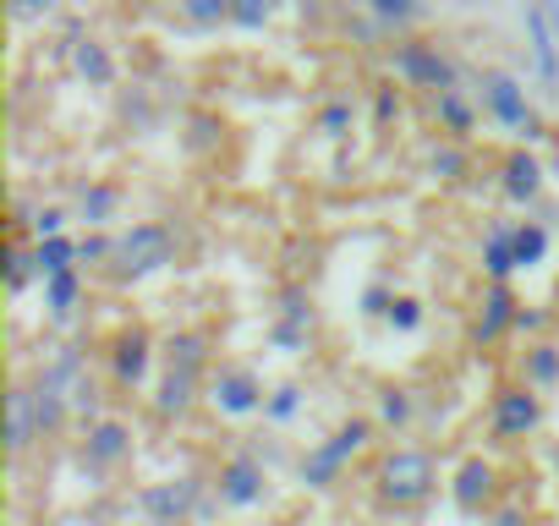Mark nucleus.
Wrapping results in <instances>:
<instances>
[{
  "label": "nucleus",
  "instance_id": "1",
  "mask_svg": "<svg viewBox=\"0 0 559 526\" xmlns=\"http://www.w3.org/2000/svg\"><path fill=\"white\" fill-rule=\"evenodd\" d=\"M170 258H176V236H170V225H159V219H138V225H127V230L116 236L110 275H116V280H148V275L165 270Z\"/></svg>",
  "mask_w": 559,
  "mask_h": 526
},
{
  "label": "nucleus",
  "instance_id": "2",
  "mask_svg": "<svg viewBox=\"0 0 559 526\" xmlns=\"http://www.w3.org/2000/svg\"><path fill=\"white\" fill-rule=\"evenodd\" d=\"M433 482H439V466H433L428 450H390L379 461V499L395 504V510L423 504L433 493Z\"/></svg>",
  "mask_w": 559,
  "mask_h": 526
},
{
  "label": "nucleus",
  "instance_id": "3",
  "mask_svg": "<svg viewBox=\"0 0 559 526\" xmlns=\"http://www.w3.org/2000/svg\"><path fill=\"white\" fill-rule=\"evenodd\" d=\"M526 28V67L543 83V94H559V0H526L521 7Z\"/></svg>",
  "mask_w": 559,
  "mask_h": 526
},
{
  "label": "nucleus",
  "instance_id": "4",
  "mask_svg": "<svg viewBox=\"0 0 559 526\" xmlns=\"http://www.w3.org/2000/svg\"><path fill=\"white\" fill-rule=\"evenodd\" d=\"M477 88H483V110H488V121H499L504 132H521V138H543V121H537V105L526 99V88H521V77H510V72H483L477 77Z\"/></svg>",
  "mask_w": 559,
  "mask_h": 526
},
{
  "label": "nucleus",
  "instance_id": "5",
  "mask_svg": "<svg viewBox=\"0 0 559 526\" xmlns=\"http://www.w3.org/2000/svg\"><path fill=\"white\" fill-rule=\"evenodd\" d=\"M368 439H373V422H368V417L341 422L324 444H313V450L302 455V482H308V488H335V482H341V471H346V461H352Z\"/></svg>",
  "mask_w": 559,
  "mask_h": 526
},
{
  "label": "nucleus",
  "instance_id": "6",
  "mask_svg": "<svg viewBox=\"0 0 559 526\" xmlns=\"http://www.w3.org/2000/svg\"><path fill=\"white\" fill-rule=\"evenodd\" d=\"M198 379H203V335H176L170 340V368H165V384H159V411L181 417L198 395Z\"/></svg>",
  "mask_w": 559,
  "mask_h": 526
},
{
  "label": "nucleus",
  "instance_id": "7",
  "mask_svg": "<svg viewBox=\"0 0 559 526\" xmlns=\"http://www.w3.org/2000/svg\"><path fill=\"white\" fill-rule=\"evenodd\" d=\"M537 422H543V395L532 384H504L493 395V439L515 444V439L537 433Z\"/></svg>",
  "mask_w": 559,
  "mask_h": 526
},
{
  "label": "nucleus",
  "instance_id": "8",
  "mask_svg": "<svg viewBox=\"0 0 559 526\" xmlns=\"http://www.w3.org/2000/svg\"><path fill=\"white\" fill-rule=\"evenodd\" d=\"M209 401H214L225 417H252V411H263L269 390L258 384L252 368H219V373L209 379Z\"/></svg>",
  "mask_w": 559,
  "mask_h": 526
},
{
  "label": "nucleus",
  "instance_id": "9",
  "mask_svg": "<svg viewBox=\"0 0 559 526\" xmlns=\"http://www.w3.org/2000/svg\"><path fill=\"white\" fill-rule=\"evenodd\" d=\"M39 384H45V390H61L78 411H94V379H88V362H83L78 346H61V351L45 362Z\"/></svg>",
  "mask_w": 559,
  "mask_h": 526
},
{
  "label": "nucleus",
  "instance_id": "10",
  "mask_svg": "<svg viewBox=\"0 0 559 526\" xmlns=\"http://www.w3.org/2000/svg\"><path fill=\"white\" fill-rule=\"evenodd\" d=\"M395 77L412 83V88H433V94L455 88V67H450L433 45H401V50H395Z\"/></svg>",
  "mask_w": 559,
  "mask_h": 526
},
{
  "label": "nucleus",
  "instance_id": "11",
  "mask_svg": "<svg viewBox=\"0 0 559 526\" xmlns=\"http://www.w3.org/2000/svg\"><path fill=\"white\" fill-rule=\"evenodd\" d=\"M263 493H269V477H263V466L252 455H230L219 466V504L252 510V504H263Z\"/></svg>",
  "mask_w": 559,
  "mask_h": 526
},
{
  "label": "nucleus",
  "instance_id": "12",
  "mask_svg": "<svg viewBox=\"0 0 559 526\" xmlns=\"http://www.w3.org/2000/svg\"><path fill=\"white\" fill-rule=\"evenodd\" d=\"M192 493H198V482L181 477V482H154V488H143L138 504H143V515H148L154 526H181L187 510H192Z\"/></svg>",
  "mask_w": 559,
  "mask_h": 526
},
{
  "label": "nucleus",
  "instance_id": "13",
  "mask_svg": "<svg viewBox=\"0 0 559 526\" xmlns=\"http://www.w3.org/2000/svg\"><path fill=\"white\" fill-rule=\"evenodd\" d=\"M515 319H521V308H515L510 286H504V280H493V286L483 291V313H477V324H472V340H477V346H493Z\"/></svg>",
  "mask_w": 559,
  "mask_h": 526
},
{
  "label": "nucleus",
  "instance_id": "14",
  "mask_svg": "<svg viewBox=\"0 0 559 526\" xmlns=\"http://www.w3.org/2000/svg\"><path fill=\"white\" fill-rule=\"evenodd\" d=\"M83 455H88V466H121V461L132 455V428H127V422H116V417L88 422Z\"/></svg>",
  "mask_w": 559,
  "mask_h": 526
},
{
  "label": "nucleus",
  "instance_id": "15",
  "mask_svg": "<svg viewBox=\"0 0 559 526\" xmlns=\"http://www.w3.org/2000/svg\"><path fill=\"white\" fill-rule=\"evenodd\" d=\"M493 488H499V471H493L483 455H466L461 471H455V482H450V493H455V504H461L466 515H477V510L493 499Z\"/></svg>",
  "mask_w": 559,
  "mask_h": 526
},
{
  "label": "nucleus",
  "instance_id": "16",
  "mask_svg": "<svg viewBox=\"0 0 559 526\" xmlns=\"http://www.w3.org/2000/svg\"><path fill=\"white\" fill-rule=\"evenodd\" d=\"M110 368H116V379L121 384H143L148 379V368H154V351H148V335L143 330H127L121 340H116V351H110Z\"/></svg>",
  "mask_w": 559,
  "mask_h": 526
},
{
  "label": "nucleus",
  "instance_id": "17",
  "mask_svg": "<svg viewBox=\"0 0 559 526\" xmlns=\"http://www.w3.org/2000/svg\"><path fill=\"white\" fill-rule=\"evenodd\" d=\"M543 192V165L526 154V148H515L510 159H504V198L510 203H532Z\"/></svg>",
  "mask_w": 559,
  "mask_h": 526
},
{
  "label": "nucleus",
  "instance_id": "18",
  "mask_svg": "<svg viewBox=\"0 0 559 526\" xmlns=\"http://www.w3.org/2000/svg\"><path fill=\"white\" fill-rule=\"evenodd\" d=\"M116 208H121V187H110V181H88V187L78 192V219H83L88 230H94V225H110Z\"/></svg>",
  "mask_w": 559,
  "mask_h": 526
},
{
  "label": "nucleus",
  "instance_id": "19",
  "mask_svg": "<svg viewBox=\"0 0 559 526\" xmlns=\"http://www.w3.org/2000/svg\"><path fill=\"white\" fill-rule=\"evenodd\" d=\"M39 286H45V308H50V319H72V313H78V302H83V275H78V270L45 275Z\"/></svg>",
  "mask_w": 559,
  "mask_h": 526
},
{
  "label": "nucleus",
  "instance_id": "20",
  "mask_svg": "<svg viewBox=\"0 0 559 526\" xmlns=\"http://www.w3.org/2000/svg\"><path fill=\"white\" fill-rule=\"evenodd\" d=\"M12 428H7V444L12 455H23L34 439H39V417H34V390H12V406H7Z\"/></svg>",
  "mask_w": 559,
  "mask_h": 526
},
{
  "label": "nucleus",
  "instance_id": "21",
  "mask_svg": "<svg viewBox=\"0 0 559 526\" xmlns=\"http://www.w3.org/2000/svg\"><path fill=\"white\" fill-rule=\"evenodd\" d=\"M483 270H488V280H510L521 263H515V241H510V225H493L488 230V241H483Z\"/></svg>",
  "mask_w": 559,
  "mask_h": 526
},
{
  "label": "nucleus",
  "instance_id": "22",
  "mask_svg": "<svg viewBox=\"0 0 559 526\" xmlns=\"http://www.w3.org/2000/svg\"><path fill=\"white\" fill-rule=\"evenodd\" d=\"M510 241H515V263H521V270H537V263L548 258V225L543 219L510 225Z\"/></svg>",
  "mask_w": 559,
  "mask_h": 526
},
{
  "label": "nucleus",
  "instance_id": "23",
  "mask_svg": "<svg viewBox=\"0 0 559 526\" xmlns=\"http://www.w3.org/2000/svg\"><path fill=\"white\" fill-rule=\"evenodd\" d=\"M34 263H39V280L61 275V270H78V241L72 236H45V241H34Z\"/></svg>",
  "mask_w": 559,
  "mask_h": 526
},
{
  "label": "nucleus",
  "instance_id": "24",
  "mask_svg": "<svg viewBox=\"0 0 559 526\" xmlns=\"http://www.w3.org/2000/svg\"><path fill=\"white\" fill-rule=\"evenodd\" d=\"M78 72H83L94 88H110V83H116V61H110V50H105L99 39H83V45H78Z\"/></svg>",
  "mask_w": 559,
  "mask_h": 526
},
{
  "label": "nucleus",
  "instance_id": "25",
  "mask_svg": "<svg viewBox=\"0 0 559 526\" xmlns=\"http://www.w3.org/2000/svg\"><path fill=\"white\" fill-rule=\"evenodd\" d=\"M526 384L532 390H548V384H559V346H548V340H537V346H526Z\"/></svg>",
  "mask_w": 559,
  "mask_h": 526
},
{
  "label": "nucleus",
  "instance_id": "26",
  "mask_svg": "<svg viewBox=\"0 0 559 526\" xmlns=\"http://www.w3.org/2000/svg\"><path fill=\"white\" fill-rule=\"evenodd\" d=\"M433 116L444 121V132H472V105H466V94H461V88L433 94Z\"/></svg>",
  "mask_w": 559,
  "mask_h": 526
},
{
  "label": "nucleus",
  "instance_id": "27",
  "mask_svg": "<svg viewBox=\"0 0 559 526\" xmlns=\"http://www.w3.org/2000/svg\"><path fill=\"white\" fill-rule=\"evenodd\" d=\"M368 12L384 23V28H412L423 17V0H368Z\"/></svg>",
  "mask_w": 559,
  "mask_h": 526
},
{
  "label": "nucleus",
  "instance_id": "28",
  "mask_svg": "<svg viewBox=\"0 0 559 526\" xmlns=\"http://www.w3.org/2000/svg\"><path fill=\"white\" fill-rule=\"evenodd\" d=\"M297 411H302V390H297V384L269 390V401H263V417H269V422H292Z\"/></svg>",
  "mask_w": 559,
  "mask_h": 526
},
{
  "label": "nucleus",
  "instance_id": "29",
  "mask_svg": "<svg viewBox=\"0 0 559 526\" xmlns=\"http://www.w3.org/2000/svg\"><path fill=\"white\" fill-rule=\"evenodd\" d=\"M28 280H39V263H34V252H28V247H12V263H7V291L17 297V291H28Z\"/></svg>",
  "mask_w": 559,
  "mask_h": 526
},
{
  "label": "nucleus",
  "instance_id": "30",
  "mask_svg": "<svg viewBox=\"0 0 559 526\" xmlns=\"http://www.w3.org/2000/svg\"><path fill=\"white\" fill-rule=\"evenodd\" d=\"M384 324H390L395 335H412V330L423 324V302H417V297H395L390 313H384Z\"/></svg>",
  "mask_w": 559,
  "mask_h": 526
},
{
  "label": "nucleus",
  "instance_id": "31",
  "mask_svg": "<svg viewBox=\"0 0 559 526\" xmlns=\"http://www.w3.org/2000/svg\"><path fill=\"white\" fill-rule=\"evenodd\" d=\"M379 422L384 428H406L412 422V395L406 390H384L379 395Z\"/></svg>",
  "mask_w": 559,
  "mask_h": 526
},
{
  "label": "nucleus",
  "instance_id": "32",
  "mask_svg": "<svg viewBox=\"0 0 559 526\" xmlns=\"http://www.w3.org/2000/svg\"><path fill=\"white\" fill-rule=\"evenodd\" d=\"M274 17V0H230V23L236 28H263Z\"/></svg>",
  "mask_w": 559,
  "mask_h": 526
},
{
  "label": "nucleus",
  "instance_id": "33",
  "mask_svg": "<svg viewBox=\"0 0 559 526\" xmlns=\"http://www.w3.org/2000/svg\"><path fill=\"white\" fill-rule=\"evenodd\" d=\"M319 132H324V138H346V132H352V105H341V99L324 105V110H319Z\"/></svg>",
  "mask_w": 559,
  "mask_h": 526
},
{
  "label": "nucleus",
  "instance_id": "34",
  "mask_svg": "<svg viewBox=\"0 0 559 526\" xmlns=\"http://www.w3.org/2000/svg\"><path fill=\"white\" fill-rule=\"evenodd\" d=\"M67 208H39L34 219H28V230H34V241H45V236H67Z\"/></svg>",
  "mask_w": 559,
  "mask_h": 526
},
{
  "label": "nucleus",
  "instance_id": "35",
  "mask_svg": "<svg viewBox=\"0 0 559 526\" xmlns=\"http://www.w3.org/2000/svg\"><path fill=\"white\" fill-rule=\"evenodd\" d=\"M181 12L192 23H219V17H230V0H181Z\"/></svg>",
  "mask_w": 559,
  "mask_h": 526
},
{
  "label": "nucleus",
  "instance_id": "36",
  "mask_svg": "<svg viewBox=\"0 0 559 526\" xmlns=\"http://www.w3.org/2000/svg\"><path fill=\"white\" fill-rule=\"evenodd\" d=\"M116 258V241L110 236H83L78 241V263H110Z\"/></svg>",
  "mask_w": 559,
  "mask_h": 526
},
{
  "label": "nucleus",
  "instance_id": "37",
  "mask_svg": "<svg viewBox=\"0 0 559 526\" xmlns=\"http://www.w3.org/2000/svg\"><path fill=\"white\" fill-rule=\"evenodd\" d=\"M433 176H439V181H455V176H461V154H455V148H439V154H433Z\"/></svg>",
  "mask_w": 559,
  "mask_h": 526
},
{
  "label": "nucleus",
  "instance_id": "38",
  "mask_svg": "<svg viewBox=\"0 0 559 526\" xmlns=\"http://www.w3.org/2000/svg\"><path fill=\"white\" fill-rule=\"evenodd\" d=\"M390 302H395V297H390L384 286H373V291L362 297V313H368V319H384V313H390Z\"/></svg>",
  "mask_w": 559,
  "mask_h": 526
},
{
  "label": "nucleus",
  "instance_id": "39",
  "mask_svg": "<svg viewBox=\"0 0 559 526\" xmlns=\"http://www.w3.org/2000/svg\"><path fill=\"white\" fill-rule=\"evenodd\" d=\"M50 7H56V0H12L17 17H39V12H50Z\"/></svg>",
  "mask_w": 559,
  "mask_h": 526
},
{
  "label": "nucleus",
  "instance_id": "40",
  "mask_svg": "<svg viewBox=\"0 0 559 526\" xmlns=\"http://www.w3.org/2000/svg\"><path fill=\"white\" fill-rule=\"evenodd\" d=\"M395 116H401V99L384 88V94H379V121H395Z\"/></svg>",
  "mask_w": 559,
  "mask_h": 526
},
{
  "label": "nucleus",
  "instance_id": "41",
  "mask_svg": "<svg viewBox=\"0 0 559 526\" xmlns=\"http://www.w3.org/2000/svg\"><path fill=\"white\" fill-rule=\"evenodd\" d=\"M543 324H548V319H543V313H526V308H521V319H515V330H543Z\"/></svg>",
  "mask_w": 559,
  "mask_h": 526
},
{
  "label": "nucleus",
  "instance_id": "42",
  "mask_svg": "<svg viewBox=\"0 0 559 526\" xmlns=\"http://www.w3.org/2000/svg\"><path fill=\"white\" fill-rule=\"evenodd\" d=\"M493 526H526V515H521V510H499V521H493Z\"/></svg>",
  "mask_w": 559,
  "mask_h": 526
}]
</instances>
